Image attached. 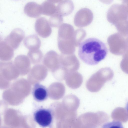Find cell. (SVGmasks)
Here are the masks:
<instances>
[{
  "mask_svg": "<svg viewBox=\"0 0 128 128\" xmlns=\"http://www.w3.org/2000/svg\"><path fill=\"white\" fill-rule=\"evenodd\" d=\"M108 53L106 44L96 38L86 39L79 45L78 56L83 62L88 65H97L106 58Z\"/></svg>",
  "mask_w": 128,
  "mask_h": 128,
  "instance_id": "1",
  "label": "cell"
},
{
  "mask_svg": "<svg viewBox=\"0 0 128 128\" xmlns=\"http://www.w3.org/2000/svg\"><path fill=\"white\" fill-rule=\"evenodd\" d=\"M107 41L110 51L112 54L123 55L128 50V36L119 32L110 36Z\"/></svg>",
  "mask_w": 128,
  "mask_h": 128,
  "instance_id": "2",
  "label": "cell"
},
{
  "mask_svg": "<svg viewBox=\"0 0 128 128\" xmlns=\"http://www.w3.org/2000/svg\"><path fill=\"white\" fill-rule=\"evenodd\" d=\"M106 18L109 22L114 25L119 22L128 19V11L122 4H114L108 9Z\"/></svg>",
  "mask_w": 128,
  "mask_h": 128,
  "instance_id": "3",
  "label": "cell"
},
{
  "mask_svg": "<svg viewBox=\"0 0 128 128\" xmlns=\"http://www.w3.org/2000/svg\"><path fill=\"white\" fill-rule=\"evenodd\" d=\"M33 116L36 122L42 127L50 126L52 122V112L48 109L42 108L36 110L34 112Z\"/></svg>",
  "mask_w": 128,
  "mask_h": 128,
  "instance_id": "4",
  "label": "cell"
},
{
  "mask_svg": "<svg viewBox=\"0 0 128 128\" xmlns=\"http://www.w3.org/2000/svg\"><path fill=\"white\" fill-rule=\"evenodd\" d=\"M94 18L92 11L87 8H82L76 14L74 18L75 25L78 27H84L90 24Z\"/></svg>",
  "mask_w": 128,
  "mask_h": 128,
  "instance_id": "5",
  "label": "cell"
},
{
  "mask_svg": "<svg viewBox=\"0 0 128 128\" xmlns=\"http://www.w3.org/2000/svg\"><path fill=\"white\" fill-rule=\"evenodd\" d=\"M24 33L22 29L16 28L13 30L4 40L14 50L17 49L24 38Z\"/></svg>",
  "mask_w": 128,
  "mask_h": 128,
  "instance_id": "6",
  "label": "cell"
},
{
  "mask_svg": "<svg viewBox=\"0 0 128 128\" xmlns=\"http://www.w3.org/2000/svg\"><path fill=\"white\" fill-rule=\"evenodd\" d=\"M32 93L34 100L38 102L46 100L48 96L47 88L44 86L38 83L34 85Z\"/></svg>",
  "mask_w": 128,
  "mask_h": 128,
  "instance_id": "7",
  "label": "cell"
},
{
  "mask_svg": "<svg viewBox=\"0 0 128 128\" xmlns=\"http://www.w3.org/2000/svg\"><path fill=\"white\" fill-rule=\"evenodd\" d=\"M14 56V50L4 40L0 42V59L3 61L10 60Z\"/></svg>",
  "mask_w": 128,
  "mask_h": 128,
  "instance_id": "8",
  "label": "cell"
},
{
  "mask_svg": "<svg viewBox=\"0 0 128 128\" xmlns=\"http://www.w3.org/2000/svg\"><path fill=\"white\" fill-rule=\"evenodd\" d=\"M14 63L16 67L22 72H27L30 68V61L28 56L25 55L17 56Z\"/></svg>",
  "mask_w": 128,
  "mask_h": 128,
  "instance_id": "9",
  "label": "cell"
},
{
  "mask_svg": "<svg viewBox=\"0 0 128 128\" xmlns=\"http://www.w3.org/2000/svg\"><path fill=\"white\" fill-rule=\"evenodd\" d=\"M24 46L30 50L39 49L41 44L40 40L34 34L26 37L24 40Z\"/></svg>",
  "mask_w": 128,
  "mask_h": 128,
  "instance_id": "10",
  "label": "cell"
},
{
  "mask_svg": "<svg viewBox=\"0 0 128 128\" xmlns=\"http://www.w3.org/2000/svg\"><path fill=\"white\" fill-rule=\"evenodd\" d=\"M74 8L73 2L71 0H64L58 6L59 13L62 16H66L71 14Z\"/></svg>",
  "mask_w": 128,
  "mask_h": 128,
  "instance_id": "11",
  "label": "cell"
},
{
  "mask_svg": "<svg viewBox=\"0 0 128 128\" xmlns=\"http://www.w3.org/2000/svg\"><path fill=\"white\" fill-rule=\"evenodd\" d=\"M57 56L56 53L53 51H50L45 55L43 60L44 66L50 69L54 68L57 63Z\"/></svg>",
  "mask_w": 128,
  "mask_h": 128,
  "instance_id": "12",
  "label": "cell"
},
{
  "mask_svg": "<svg viewBox=\"0 0 128 128\" xmlns=\"http://www.w3.org/2000/svg\"><path fill=\"white\" fill-rule=\"evenodd\" d=\"M28 56L33 64H37L41 61L43 56L42 52L39 49L30 50Z\"/></svg>",
  "mask_w": 128,
  "mask_h": 128,
  "instance_id": "13",
  "label": "cell"
},
{
  "mask_svg": "<svg viewBox=\"0 0 128 128\" xmlns=\"http://www.w3.org/2000/svg\"><path fill=\"white\" fill-rule=\"evenodd\" d=\"M114 26L119 33L125 36H128V19L120 21Z\"/></svg>",
  "mask_w": 128,
  "mask_h": 128,
  "instance_id": "14",
  "label": "cell"
},
{
  "mask_svg": "<svg viewBox=\"0 0 128 128\" xmlns=\"http://www.w3.org/2000/svg\"><path fill=\"white\" fill-rule=\"evenodd\" d=\"M123 55L120 66L122 70L126 71L128 70V50Z\"/></svg>",
  "mask_w": 128,
  "mask_h": 128,
  "instance_id": "15",
  "label": "cell"
},
{
  "mask_svg": "<svg viewBox=\"0 0 128 128\" xmlns=\"http://www.w3.org/2000/svg\"><path fill=\"white\" fill-rule=\"evenodd\" d=\"M122 4L128 11V0H122Z\"/></svg>",
  "mask_w": 128,
  "mask_h": 128,
  "instance_id": "16",
  "label": "cell"
},
{
  "mask_svg": "<svg viewBox=\"0 0 128 128\" xmlns=\"http://www.w3.org/2000/svg\"><path fill=\"white\" fill-rule=\"evenodd\" d=\"M100 2L102 3L109 4H111L113 2V0H99Z\"/></svg>",
  "mask_w": 128,
  "mask_h": 128,
  "instance_id": "17",
  "label": "cell"
},
{
  "mask_svg": "<svg viewBox=\"0 0 128 128\" xmlns=\"http://www.w3.org/2000/svg\"><path fill=\"white\" fill-rule=\"evenodd\" d=\"M126 108L127 111L128 115V101L127 102L126 105Z\"/></svg>",
  "mask_w": 128,
  "mask_h": 128,
  "instance_id": "18",
  "label": "cell"
},
{
  "mask_svg": "<svg viewBox=\"0 0 128 128\" xmlns=\"http://www.w3.org/2000/svg\"><path fill=\"white\" fill-rule=\"evenodd\" d=\"M62 0H57V2H59L61 1Z\"/></svg>",
  "mask_w": 128,
  "mask_h": 128,
  "instance_id": "19",
  "label": "cell"
},
{
  "mask_svg": "<svg viewBox=\"0 0 128 128\" xmlns=\"http://www.w3.org/2000/svg\"></svg>",
  "mask_w": 128,
  "mask_h": 128,
  "instance_id": "20",
  "label": "cell"
},
{
  "mask_svg": "<svg viewBox=\"0 0 128 128\" xmlns=\"http://www.w3.org/2000/svg\"></svg>",
  "mask_w": 128,
  "mask_h": 128,
  "instance_id": "21",
  "label": "cell"
}]
</instances>
